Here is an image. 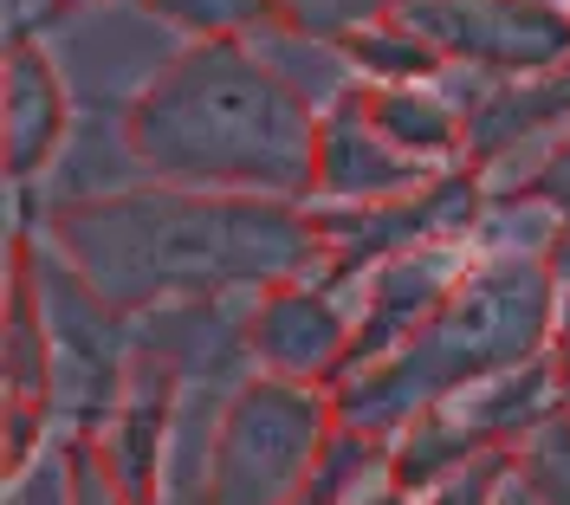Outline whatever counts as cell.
I'll use <instances>...</instances> for the list:
<instances>
[{"instance_id":"1","label":"cell","mask_w":570,"mask_h":505,"mask_svg":"<svg viewBox=\"0 0 570 505\" xmlns=\"http://www.w3.org/2000/svg\"><path fill=\"white\" fill-rule=\"evenodd\" d=\"M46 247L130 318L156 305L240 298L324 273V234L312 208L169 181L59 201L46 215Z\"/></svg>"},{"instance_id":"2","label":"cell","mask_w":570,"mask_h":505,"mask_svg":"<svg viewBox=\"0 0 570 505\" xmlns=\"http://www.w3.org/2000/svg\"><path fill=\"white\" fill-rule=\"evenodd\" d=\"M124 149L149 181L266 195L312 208L318 105L253 52V39H188L124 110Z\"/></svg>"},{"instance_id":"3","label":"cell","mask_w":570,"mask_h":505,"mask_svg":"<svg viewBox=\"0 0 570 505\" xmlns=\"http://www.w3.org/2000/svg\"><path fill=\"white\" fill-rule=\"evenodd\" d=\"M558 298H564V286H558L544 253L480 247L473 266L454 279V291L428 311V325L395 357L370 363V369H356L331 389L337 422L390 440L415 415L466 396L473 383H487L512 363L544 357L551 325H558Z\"/></svg>"},{"instance_id":"4","label":"cell","mask_w":570,"mask_h":505,"mask_svg":"<svg viewBox=\"0 0 570 505\" xmlns=\"http://www.w3.org/2000/svg\"><path fill=\"white\" fill-rule=\"evenodd\" d=\"M337 422V396L318 383H292L253 369L234 383L214 415L208 467H202V505H285L318 473Z\"/></svg>"},{"instance_id":"5","label":"cell","mask_w":570,"mask_h":505,"mask_svg":"<svg viewBox=\"0 0 570 505\" xmlns=\"http://www.w3.org/2000/svg\"><path fill=\"white\" fill-rule=\"evenodd\" d=\"M487 176L480 169H441V176L415 188V195H390V201H356V208H312L324 234V273L337 291H356L383 259L395 253L434 247V240H480L487 227Z\"/></svg>"},{"instance_id":"6","label":"cell","mask_w":570,"mask_h":505,"mask_svg":"<svg viewBox=\"0 0 570 505\" xmlns=\"http://www.w3.org/2000/svg\"><path fill=\"white\" fill-rule=\"evenodd\" d=\"M39 286L52 318V428L98 434L130 383L137 363V318L105 305L52 247H39Z\"/></svg>"},{"instance_id":"7","label":"cell","mask_w":570,"mask_h":505,"mask_svg":"<svg viewBox=\"0 0 570 505\" xmlns=\"http://www.w3.org/2000/svg\"><path fill=\"white\" fill-rule=\"evenodd\" d=\"M395 13L448 66L487 72L499 85L570 66V0H402Z\"/></svg>"},{"instance_id":"8","label":"cell","mask_w":570,"mask_h":505,"mask_svg":"<svg viewBox=\"0 0 570 505\" xmlns=\"http://www.w3.org/2000/svg\"><path fill=\"white\" fill-rule=\"evenodd\" d=\"M0 383H7V479L33 467L39 440L52 434V318L39 286V240L20 227L7 253V325H0Z\"/></svg>"},{"instance_id":"9","label":"cell","mask_w":570,"mask_h":505,"mask_svg":"<svg viewBox=\"0 0 570 505\" xmlns=\"http://www.w3.org/2000/svg\"><path fill=\"white\" fill-rule=\"evenodd\" d=\"M356 337V291H337L331 279H292L253 298L247 318V363L266 376H292V383H318L337 389L344 363H351Z\"/></svg>"},{"instance_id":"10","label":"cell","mask_w":570,"mask_h":505,"mask_svg":"<svg viewBox=\"0 0 570 505\" xmlns=\"http://www.w3.org/2000/svg\"><path fill=\"white\" fill-rule=\"evenodd\" d=\"M473 253H480V240H434V247L383 259V266L356 286V337H351L344 376L395 357V350L428 325V311L454 291V279L473 266Z\"/></svg>"},{"instance_id":"11","label":"cell","mask_w":570,"mask_h":505,"mask_svg":"<svg viewBox=\"0 0 570 505\" xmlns=\"http://www.w3.org/2000/svg\"><path fill=\"white\" fill-rule=\"evenodd\" d=\"M441 176L434 162H415L370 123L363 85H344L337 98L318 105V188L312 208H356V201H390L415 195Z\"/></svg>"},{"instance_id":"12","label":"cell","mask_w":570,"mask_h":505,"mask_svg":"<svg viewBox=\"0 0 570 505\" xmlns=\"http://www.w3.org/2000/svg\"><path fill=\"white\" fill-rule=\"evenodd\" d=\"M181 369L163 350L137 344V363H130V383L110 408V422L98 428V447L117 467V479L137 493L142 505H163V467H169V422H176L181 402Z\"/></svg>"},{"instance_id":"13","label":"cell","mask_w":570,"mask_h":505,"mask_svg":"<svg viewBox=\"0 0 570 505\" xmlns=\"http://www.w3.org/2000/svg\"><path fill=\"white\" fill-rule=\"evenodd\" d=\"M71 130V91L59 66L46 59L33 33H13L7 59H0V156H7V181H27L59 156Z\"/></svg>"},{"instance_id":"14","label":"cell","mask_w":570,"mask_h":505,"mask_svg":"<svg viewBox=\"0 0 570 505\" xmlns=\"http://www.w3.org/2000/svg\"><path fill=\"white\" fill-rule=\"evenodd\" d=\"M570 130V66L544 78H512L466 105V169H499L525 143H551Z\"/></svg>"},{"instance_id":"15","label":"cell","mask_w":570,"mask_h":505,"mask_svg":"<svg viewBox=\"0 0 570 505\" xmlns=\"http://www.w3.org/2000/svg\"><path fill=\"white\" fill-rule=\"evenodd\" d=\"M363 105H370V123L402 156L434 162V169L466 162V105H454L448 91H434V85H363Z\"/></svg>"},{"instance_id":"16","label":"cell","mask_w":570,"mask_h":505,"mask_svg":"<svg viewBox=\"0 0 570 505\" xmlns=\"http://www.w3.org/2000/svg\"><path fill=\"white\" fill-rule=\"evenodd\" d=\"M337 59L356 72V85H434V78L448 72V59H441L402 13H390V20L363 27L356 39H344Z\"/></svg>"},{"instance_id":"17","label":"cell","mask_w":570,"mask_h":505,"mask_svg":"<svg viewBox=\"0 0 570 505\" xmlns=\"http://www.w3.org/2000/svg\"><path fill=\"white\" fill-rule=\"evenodd\" d=\"M499 201H519V208H538V215H551V273H558V286H570V130L564 137H551L544 156H538L525 176L512 181Z\"/></svg>"},{"instance_id":"18","label":"cell","mask_w":570,"mask_h":505,"mask_svg":"<svg viewBox=\"0 0 570 505\" xmlns=\"http://www.w3.org/2000/svg\"><path fill=\"white\" fill-rule=\"evenodd\" d=\"M390 461V440H376V434H356V428H337L331 434V447H324L318 473L292 493L285 505H351L363 486H370V473H383Z\"/></svg>"},{"instance_id":"19","label":"cell","mask_w":570,"mask_h":505,"mask_svg":"<svg viewBox=\"0 0 570 505\" xmlns=\"http://www.w3.org/2000/svg\"><path fill=\"white\" fill-rule=\"evenodd\" d=\"M512 493L525 505H570V408H558L551 422H538L519 440Z\"/></svg>"},{"instance_id":"20","label":"cell","mask_w":570,"mask_h":505,"mask_svg":"<svg viewBox=\"0 0 570 505\" xmlns=\"http://www.w3.org/2000/svg\"><path fill=\"white\" fill-rule=\"evenodd\" d=\"M402 0H273V27H285L292 39H305V46H344L356 39L363 27H376V20H390Z\"/></svg>"},{"instance_id":"21","label":"cell","mask_w":570,"mask_h":505,"mask_svg":"<svg viewBox=\"0 0 570 505\" xmlns=\"http://www.w3.org/2000/svg\"><path fill=\"white\" fill-rule=\"evenodd\" d=\"M163 27L188 39H253L273 27V0H142Z\"/></svg>"},{"instance_id":"22","label":"cell","mask_w":570,"mask_h":505,"mask_svg":"<svg viewBox=\"0 0 570 505\" xmlns=\"http://www.w3.org/2000/svg\"><path fill=\"white\" fill-rule=\"evenodd\" d=\"M59 461H66V505H142L105 461L98 434H59Z\"/></svg>"},{"instance_id":"23","label":"cell","mask_w":570,"mask_h":505,"mask_svg":"<svg viewBox=\"0 0 570 505\" xmlns=\"http://www.w3.org/2000/svg\"><path fill=\"white\" fill-rule=\"evenodd\" d=\"M512 467H519V447L480 454V461H466L461 473H448L434 493H422V505H499V493L512 486Z\"/></svg>"},{"instance_id":"24","label":"cell","mask_w":570,"mask_h":505,"mask_svg":"<svg viewBox=\"0 0 570 505\" xmlns=\"http://www.w3.org/2000/svg\"><path fill=\"white\" fill-rule=\"evenodd\" d=\"M551 363H558V383H564V402H570V286L558 298V325H551Z\"/></svg>"},{"instance_id":"25","label":"cell","mask_w":570,"mask_h":505,"mask_svg":"<svg viewBox=\"0 0 570 505\" xmlns=\"http://www.w3.org/2000/svg\"><path fill=\"white\" fill-rule=\"evenodd\" d=\"M351 505H422V499H415V493H402L395 479H376V486H363Z\"/></svg>"},{"instance_id":"26","label":"cell","mask_w":570,"mask_h":505,"mask_svg":"<svg viewBox=\"0 0 570 505\" xmlns=\"http://www.w3.org/2000/svg\"><path fill=\"white\" fill-rule=\"evenodd\" d=\"M78 7H98V0H46V20H66V13H78Z\"/></svg>"}]
</instances>
